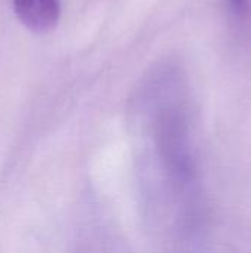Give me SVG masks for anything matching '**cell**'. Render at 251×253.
Returning <instances> with one entry per match:
<instances>
[{
    "label": "cell",
    "instance_id": "cell-1",
    "mask_svg": "<svg viewBox=\"0 0 251 253\" xmlns=\"http://www.w3.org/2000/svg\"><path fill=\"white\" fill-rule=\"evenodd\" d=\"M12 4L18 19L33 31H47L59 21V0H12Z\"/></svg>",
    "mask_w": 251,
    "mask_h": 253
},
{
    "label": "cell",
    "instance_id": "cell-2",
    "mask_svg": "<svg viewBox=\"0 0 251 253\" xmlns=\"http://www.w3.org/2000/svg\"><path fill=\"white\" fill-rule=\"evenodd\" d=\"M226 1H228L229 10L237 16H241L246 12L247 4H249V0H226Z\"/></svg>",
    "mask_w": 251,
    "mask_h": 253
}]
</instances>
